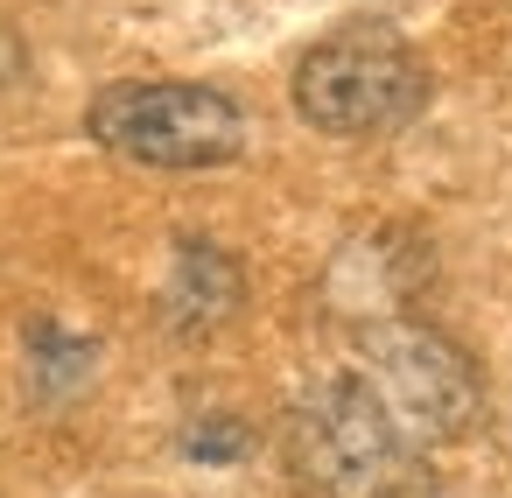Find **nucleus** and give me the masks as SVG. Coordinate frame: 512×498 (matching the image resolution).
<instances>
[{"mask_svg": "<svg viewBox=\"0 0 512 498\" xmlns=\"http://www.w3.org/2000/svg\"><path fill=\"white\" fill-rule=\"evenodd\" d=\"M239 309V267L218 246H176V281H169V323L176 330H211Z\"/></svg>", "mask_w": 512, "mask_h": 498, "instance_id": "39448f33", "label": "nucleus"}, {"mask_svg": "<svg viewBox=\"0 0 512 498\" xmlns=\"http://www.w3.org/2000/svg\"><path fill=\"white\" fill-rule=\"evenodd\" d=\"M183 449H190V456H239V449H246V428L225 421V414H211V421H197V428L183 435Z\"/></svg>", "mask_w": 512, "mask_h": 498, "instance_id": "423d86ee", "label": "nucleus"}, {"mask_svg": "<svg viewBox=\"0 0 512 498\" xmlns=\"http://www.w3.org/2000/svg\"><path fill=\"white\" fill-rule=\"evenodd\" d=\"M92 141L141 169H225L246 155V113L218 85L190 78H134L106 85L85 113Z\"/></svg>", "mask_w": 512, "mask_h": 498, "instance_id": "f03ea898", "label": "nucleus"}, {"mask_svg": "<svg viewBox=\"0 0 512 498\" xmlns=\"http://www.w3.org/2000/svg\"><path fill=\"white\" fill-rule=\"evenodd\" d=\"M365 379L407 442L463 435L477 414V372L463 365V351L449 337H435L421 323H372L365 330Z\"/></svg>", "mask_w": 512, "mask_h": 498, "instance_id": "20e7f679", "label": "nucleus"}, {"mask_svg": "<svg viewBox=\"0 0 512 498\" xmlns=\"http://www.w3.org/2000/svg\"><path fill=\"white\" fill-rule=\"evenodd\" d=\"M407 449L414 442L393 428V414H386V400L372 393L365 372L323 379L288 421V456L323 498H379V491H393L400 470H407Z\"/></svg>", "mask_w": 512, "mask_h": 498, "instance_id": "7ed1b4c3", "label": "nucleus"}, {"mask_svg": "<svg viewBox=\"0 0 512 498\" xmlns=\"http://www.w3.org/2000/svg\"><path fill=\"white\" fill-rule=\"evenodd\" d=\"M428 106V64L386 22H351L295 64V113L323 134H393Z\"/></svg>", "mask_w": 512, "mask_h": 498, "instance_id": "f257e3e1", "label": "nucleus"}]
</instances>
